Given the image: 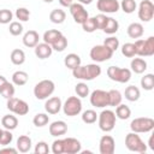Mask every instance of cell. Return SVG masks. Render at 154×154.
Listing matches in <instances>:
<instances>
[{"mask_svg": "<svg viewBox=\"0 0 154 154\" xmlns=\"http://www.w3.org/2000/svg\"><path fill=\"white\" fill-rule=\"evenodd\" d=\"M13 18V13L7 10V8H2L0 10V24H8L11 23Z\"/></svg>", "mask_w": 154, "mask_h": 154, "instance_id": "obj_46", "label": "cell"}, {"mask_svg": "<svg viewBox=\"0 0 154 154\" xmlns=\"http://www.w3.org/2000/svg\"><path fill=\"white\" fill-rule=\"evenodd\" d=\"M31 144H32L31 138L29 136H26V135H22V136H19L17 138V144L16 146H17L18 152H20V153H28L31 149Z\"/></svg>", "mask_w": 154, "mask_h": 154, "instance_id": "obj_22", "label": "cell"}, {"mask_svg": "<svg viewBox=\"0 0 154 154\" xmlns=\"http://www.w3.org/2000/svg\"><path fill=\"white\" fill-rule=\"evenodd\" d=\"M6 82H7V79H6V78H5L2 75H0V89H1V88H2L5 84H6Z\"/></svg>", "mask_w": 154, "mask_h": 154, "instance_id": "obj_54", "label": "cell"}, {"mask_svg": "<svg viewBox=\"0 0 154 154\" xmlns=\"http://www.w3.org/2000/svg\"><path fill=\"white\" fill-rule=\"evenodd\" d=\"M49 150H51V149H49L48 144H47L45 141L37 142L36 146H35V149H34L35 154H47V153H49Z\"/></svg>", "mask_w": 154, "mask_h": 154, "instance_id": "obj_48", "label": "cell"}, {"mask_svg": "<svg viewBox=\"0 0 154 154\" xmlns=\"http://www.w3.org/2000/svg\"><path fill=\"white\" fill-rule=\"evenodd\" d=\"M102 45H105V46H106L107 48H109L112 52H116V51L119 48V40H118L117 37H114V36H109V37L105 38V41H103Z\"/></svg>", "mask_w": 154, "mask_h": 154, "instance_id": "obj_43", "label": "cell"}, {"mask_svg": "<svg viewBox=\"0 0 154 154\" xmlns=\"http://www.w3.org/2000/svg\"><path fill=\"white\" fill-rule=\"evenodd\" d=\"M10 59H11V63L13 65H22L24 64L25 61V53L23 49H19V48H16L11 52V55H10Z\"/></svg>", "mask_w": 154, "mask_h": 154, "instance_id": "obj_30", "label": "cell"}, {"mask_svg": "<svg viewBox=\"0 0 154 154\" xmlns=\"http://www.w3.org/2000/svg\"><path fill=\"white\" fill-rule=\"evenodd\" d=\"M49 122V116L46 114V113H37L35 114V117L32 118V123L37 128H43L48 124Z\"/></svg>", "mask_w": 154, "mask_h": 154, "instance_id": "obj_35", "label": "cell"}, {"mask_svg": "<svg viewBox=\"0 0 154 154\" xmlns=\"http://www.w3.org/2000/svg\"><path fill=\"white\" fill-rule=\"evenodd\" d=\"M1 125L6 130H14L18 125V119L13 114H6L1 118Z\"/></svg>", "mask_w": 154, "mask_h": 154, "instance_id": "obj_27", "label": "cell"}, {"mask_svg": "<svg viewBox=\"0 0 154 154\" xmlns=\"http://www.w3.org/2000/svg\"><path fill=\"white\" fill-rule=\"evenodd\" d=\"M119 6L123 10V12L124 13H128V14L135 12V10L137 8V4H136L135 0H122V2L119 4Z\"/></svg>", "mask_w": 154, "mask_h": 154, "instance_id": "obj_36", "label": "cell"}, {"mask_svg": "<svg viewBox=\"0 0 154 154\" xmlns=\"http://www.w3.org/2000/svg\"><path fill=\"white\" fill-rule=\"evenodd\" d=\"M66 47H67V38H66L64 35H61V36L52 45L53 51H57V52H64Z\"/></svg>", "mask_w": 154, "mask_h": 154, "instance_id": "obj_41", "label": "cell"}, {"mask_svg": "<svg viewBox=\"0 0 154 154\" xmlns=\"http://www.w3.org/2000/svg\"><path fill=\"white\" fill-rule=\"evenodd\" d=\"M130 129L136 134L150 132L154 129V119L149 117H138L130 123Z\"/></svg>", "mask_w": 154, "mask_h": 154, "instance_id": "obj_4", "label": "cell"}, {"mask_svg": "<svg viewBox=\"0 0 154 154\" xmlns=\"http://www.w3.org/2000/svg\"><path fill=\"white\" fill-rule=\"evenodd\" d=\"M1 134H2V129H0V136H1Z\"/></svg>", "mask_w": 154, "mask_h": 154, "instance_id": "obj_57", "label": "cell"}, {"mask_svg": "<svg viewBox=\"0 0 154 154\" xmlns=\"http://www.w3.org/2000/svg\"><path fill=\"white\" fill-rule=\"evenodd\" d=\"M75 91H76V94H77L78 97H87L89 95V87L87 85V83L81 82V83H77L76 84Z\"/></svg>", "mask_w": 154, "mask_h": 154, "instance_id": "obj_42", "label": "cell"}, {"mask_svg": "<svg viewBox=\"0 0 154 154\" xmlns=\"http://www.w3.org/2000/svg\"><path fill=\"white\" fill-rule=\"evenodd\" d=\"M96 7L101 13H116L120 8L118 0H97Z\"/></svg>", "mask_w": 154, "mask_h": 154, "instance_id": "obj_16", "label": "cell"}, {"mask_svg": "<svg viewBox=\"0 0 154 154\" xmlns=\"http://www.w3.org/2000/svg\"><path fill=\"white\" fill-rule=\"evenodd\" d=\"M122 54L126 58H134L136 55V48L132 42H126L122 46Z\"/></svg>", "mask_w": 154, "mask_h": 154, "instance_id": "obj_37", "label": "cell"}, {"mask_svg": "<svg viewBox=\"0 0 154 154\" xmlns=\"http://www.w3.org/2000/svg\"><path fill=\"white\" fill-rule=\"evenodd\" d=\"M67 132V124L64 120H55L49 125V134L54 137L65 135Z\"/></svg>", "mask_w": 154, "mask_h": 154, "instance_id": "obj_18", "label": "cell"}, {"mask_svg": "<svg viewBox=\"0 0 154 154\" xmlns=\"http://www.w3.org/2000/svg\"><path fill=\"white\" fill-rule=\"evenodd\" d=\"M119 29V23L117 19L112 18V17H107V20L105 23V26L102 28V31L108 34V35H113L118 31Z\"/></svg>", "mask_w": 154, "mask_h": 154, "instance_id": "obj_26", "label": "cell"}, {"mask_svg": "<svg viewBox=\"0 0 154 154\" xmlns=\"http://www.w3.org/2000/svg\"><path fill=\"white\" fill-rule=\"evenodd\" d=\"M122 100H123V95L119 90H117V89L108 90V106L116 107L119 103H122Z\"/></svg>", "mask_w": 154, "mask_h": 154, "instance_id": "obj_31", "label": "cell"}, {"mask_svg": "<svg viewBox=\"0 0 154 154\" xmlns=\"http://www.w3.org/2000/svg\"><path fill=\"white\" fill-rule=\"evenodd\" d=\"M97 120V114L94 109H87L82 113V122L85 124H94Z\"/></svg>", "mask_w": 154, "mask_h": 154, "instance_id": "obj_38", "label": "cell"}, {"mask_svg": "<svg viewBox=\"0 0 154 154\" xmlns=\"http://www.w3.org/2000/svg\"><path fill=\"white\" fill-rule=\"evenodd\" d=\"M14 84L13 83H10L8 81L6 82V84L0 89V94L5 97V99H10V97H13L14 95Z\"/></svg>", "mask_w": 154, "mask_h": 154, "instance_id": "obj_39", "label": "cell"}, {"mask_svg": "<svg viewBox=\"0 0 154 154\" xmlns=\"http://www.w3.org/2000/svg\"><path fill=\"white\" fill-rule=\"evenodd\" d=\"M61 35H63L61 31H59V30H57V29L47 30V31H45V34H43V42H46V43H48V45L52 46Z\"/></svg>", "mask_w": 154, "mask_h": 154, "instance_id": "obj_32", "label": "cell"}, {"mask_svg": "<svg viewBox=\"0 0 154 154\" xmlns=\"http://www.w3.org/2000/svg\"><path fill=\"white\" fill-rule=\"evenodd\" d=\"M138 18L142 22H149L154 17V5L150 0H142L138 6L137 11Z\"/></svg>", "mask_w": 154, "mask_h": 154, "instance_id": "obj_11", "label": "cell"}, {"mask_svg": "<svg viewBox=\"0 0 154 154\" xmlns=\"http://www.w3.org/2000/svg\"><path fill=\"white\" fill-rule=\"evenodd\" d=\"M52 153L53 154H63L64 150H63V140H55L53 143H52V148H51Z\"/></svg>", "mask_w": 154, "mask_h": 154, "instance_id": "obj_49", "label": "cell"}, {"mask_svg": "<svg viewBox=\"0 0 154 154\" xmlns=\"http://www.w3.org/2000/svg\"><path fill=\"white\" fill-rule=\"evenodd\" d=\"M42 1H45V2H48V4H49V2H52L53 0H42Z\"/></svg>", "mask_w": 154, "mask_h": 154, "instance_id": "obj_56", "label": "cell"}, {"mask_svg": "<svg viewBox=\"0 0 154 154\" xmlns=\"http://www.w3.org/2000/svg\"><path fill=\"white\" fill-rule=\"evenodd\" d=\"M55 90V84L51 79H42L34 87V95L37 100H46Z\"/></svg>", "mask_w": 154, "mask_h": 154, "instance_id": "obj_2", "label": "cell"}, {"mask_svg": "<svg viewBox=\"0 0 154 154\" xmlns=\"http://www.w3.org/2000/svg\"><path fill=\"white\" fill-rule=\"evenodd\" d=\"M124 96L128 101L130 102H135L140 99L141 96V91L140 89L136 87V85H129L125 88V91H124Z\"/></svg>", "mask_w": 154, "mask_h": 154, "instance_id": "obj_24", "label": "cell"}, {"mask_svg": "<svg viewBox=\"0 0 154 154\" xmlns=\"http://www.w3.org/2000/svg\"><path fill=\"white\" fill-rule=\"evenodd\" d=\"M64 114L67 117H75L82 111V101L78 96H70L61 106Z\"/></svg>", "mask_w": 154, "mask_h": 154, "instance_id": "obj_9", "label": "cell"}, {"mask_svg": "<svg viewBox=\"0 0 154 154\" xmlns=\"http://www.w3.org/2000/svg\"><path fill=\"white\" fill-rule=\"evenodd\" d=\"M94 19H95V23H96V28L100 29V30H102V28L105 26V23L107 20V16L105 13H100V14L95 16Z\"/></svg>", "mask_w": 154, "mask_h": 154, "instance_id": "obj_50", "label": "cell"}, {"mask_svg": "<svg viewBox=\"0 0 154 154\" xmlns=\"http://www.w3.org/2000/svg\"><path fill=\"white\" fill-rule=\"evenodd\" d=\"M130 67H131L132 72L141 75L147 70V61L142 58H134L130 63Z\"/></svg>", "mask_w": 154, "mask_h": 154, "instance_id": "obj_23", "label": "cell"}, {"mask_svg": "<svg viewBox=\"0 0 154 154\" xmlns=\"http://www.w3.org/2000/svg\"><path fill=\"white\" fill-rule=\"evenodd\" d=\"M0 153H12V154H17V153H18V149H17V148H12V147H6V148L0 149Z\"/></svg>", "mask_w": 154, "mask_h": 154, "instance_id": "obj_51", "label": "cell"}, {"mask_svg": "<svg viewBox=\"0 0 154 154\" xmlns=\"http://www.w3.org/2000/svg\"><path fill=\"white\" fill-rule=\"evenodd\" d=\"M16 17L19 22H28L30 17V11L26 7H18L16 10Z\"/></svg>", "mask_w": 154, "mask_h": 154, "instance_id": "obj_44", "label": "cell"}, {"mask_svg": "<svg viewBox=\"0 0 154 154\" xmlns=\"http://www.w3.org/2000/svg\"><path fill=\"white\" fill-rule=\"evenodd\" d=\"M28 79H29V75L25 71L19 70V71L13 72V75H12V83L14 85H18V87H22V85L26 84Z\"/></svg>", "mask_w": 154, "mask_h": 154, "instance_id": "obj_28", "label": "cell"}, {"mask_svg": "<svg viewBox=\"0 0 154 154\" xmlns=\"http://www.w3.org/2000/svg\"><path fill=\"white\" fill-rule=\"evenodd\" d=\"M35 55L38 58V59H47L52 55L53 53V48L51 45L46 43V42H42V43H37L35 47Z\"/></svg>", "mask_w": 154, "mask_h": 154, "instance_id": "obj_19", "label": "cell"}, {"mask_svg": "<svg viewBox=\"0 0 154 154\" xmlns=\"http://www.w3.org/2000/svg\"><path fill=\"white\" fill-rule=\"evenodd\" d=\"M63 140V150L66 154H77L82 150V144L77 138L66 137Z\"/></svg>", "mask_w": 154, "mask_h": 154, "instance_id": "obj_15", "label": "cell"}, {"mask_svg": "<svg viewBox=\"0 0 154 154\" xmlns=\"http://www.w3.org/2000/svg\"><path fill=\"white\" fill-rule=\"evenodd\" d=\"M97 120H99V128L103 132H109L114 129L116 126V113L111 109H103L100 114H97Z\"/></svg>", "mask_w": 154, "mask_h": 154, "instance_id": "obj_3", "label": "cell"}, {"mask_svg": "<svg viewBox=\"0 0 154 154\" xmlns=\"http://www.w3.org/2000/svg\"><path fill=\"white\" fill-rule=\"evenodd\" d=\"M64 64L67 69L73 70L75 67L81 65V57L76 53H70L64 58Z\"/></svg>", "mask_w": 154, "mask_h": 154, "instance_id": "obj_25", "label": "cell"}, {"mask_svg": "<svg viewBox=\"0 0 154 154\" xmlns=\"http://www.w3.org/2000/svg\"><path fill=\"white\" fill-rule=\"evenodd\" d=\"M72 75L77 79L82 81H93L94 78L101 75V67L97 64H88V65H79L72 70Z\"/></svg>", "mask_w": 154, "mask_h": 154, "instance_id": "obj_1", "label": "cell"}, {"mask_svg": "<svg viewBox=\"0 0 154 154\" xmlns=\"http://www.w3.org/2000/svg\"><path fill=\"white\" fill-rule=\"evenodd\" d=\"M12 140H13V135L11 134V130H2V134H1V136H0V146H8V144H11V142H12Z\"/></svg>", "mask_w": 154, "mask_h": 154, "instance_id": "obj_45", "label": "cell"}, {"mask_svg": "<svg viewBox=\"0 0 154 154\" xmlns=\"http://www.w3.org/2000/svg\"><path fill=\"white\" fill-rule=\"evenodd\" d=\"M125 146L130 152H135V153H146L147 152V144L142 141V138L140 137L138 134L136 132H129L125 136Z\"/></svg>", "mask_w": 154, "mask_h": 154, "instance_id": "obj_5", "label": "cell"}, {"mask_svg": "<svg viewBox=\"0 0 154 154\" xmlns=\"http://www.w3.org/2000/svg\"><path fill=\"white\" fill-rule=\"evenodd\" d=\"M7 109H10L12 113L17 114V116H25L29 112V105L18 97H10L7 99V103H6Z\"/></svg>", "mask_w": 154, "mask_h": 154, "instance_id": "obj_10", "label": "cell"}, {"mask_svg": "<svg viewBox=\"0 0 154 154\" xmlns=\"http://www.w3.org/2000/svg\"><path fill=\"white\" fill-rule=\"evenodd\" d=\"M116 117L122 119V120H125V119H129L130 116H131V109L129 106L126 105H123V103H119L118 106H116Z\"/></svg>", "mask_w": 154, "mask_h": 154, "instance_id": "obj_33", "label": "cell"}, {"mask_svg": "<svg viewBox=\"0 0 154 154\" xmlns=\"http://www.w3.org/2000/svg\"><path fill=\"white\" fill-rule=\"evenodd\" d=\"M148 146H149V148H150L152 150H154V135H152V136L149 137V141H148Z\"/></svg>", "mask_w": 154, "mask_h": 154, "instance_id": "obj_53", "label": "cell"}, {"mask_svg": "<svg viewBox=\"0 0 154 154\" xmlns=\"http://www.w3.org/2000/svg\"><path fill=\"white\" fill-rule=\"evenodd\" d=\"M134 45L136 54L140 57H152L154 54V36H149L146 40L137 38Z\"/></svg>", "mask_w": 154, "mask_h": 154, "instance_id": "obj_6", "label": "cell"}, {"mask_svg": "<svg viewBox=\"0 0 154 154\" xmlns=\"http://www.w3.org/2000/svg\"><path fill=\"white\" fill-rule=\"evenodd\" d=\"M126 32H128L129 37H131V38H140L144 34V28H143V25L141 23L134 22L128 26Z\"/></svg>", "mask_w": 154, "mask_h": 154, "instance_id": "obj_21", "label": "cell"}, {"mask_svg": "<svg viewBox=\"0 0 154 154\" xmlns=\"http://www.w3.org/2000/svg\"><path fill=\"white\" fill-rule=\"evenodd\" d=\"M78 2L82 4V5H89V4L93 2V0H78Z\"/></svg>", "mask_w": 154, "mask_h": 154, "instance_id": "obj_55", "label": "cell"}, {"mask_svg": "<svg viewBox=\"0 0 154 154\" xmlns=\"http://www.w3.org/2000/svg\"><path fill=\"white\" fill-rule=\"evenodd\" d=\"M141 87L144 90H153L154 88V75L153 73H147L141 78Z\"/></svg>", "mask_w": 154, "mask_h": 154, "instance_id": "obj_34", "label": "cell"}, {"mask_svg": "<svg viewBox=\"0 0 154 154\" xmlns=\"http://www.w3.org/2000/svg\"><path fill=\"white\" fill-rule=\"evenodd\" d=\"M89 97H90V103L94 107L103 108V107L108 106V91H106V90L96 89V90L91 91Z\"/></svg>", "mask_w": 154, "mask_h": 154, "instance_id": "obj_13", "label": "cell"}, {"mask_svg": "<svg viewBox=\"0 0 154 154\" xmlns=\"http://www.w3.org/2000/svg\"><path fill=\"white\" fill-rule=\"evenodd\" d=\"M107 76L118 83H128L131 79V70L119 66H109L107 69Z\"/></svg>", "mask_w": 154, "mask_h": 154, "instance_id": "obj_7", "label": "cell"}, {"mask_svg": "<svg viewBox=\"0 0 154 154\" xmlns=\"http://www.w3.org/2000/svg\"><path fill=\"white\" fill-rule=\"evenodd\" d=\"M69 10H70V13L73 18V20L77 23V24H82L88 17H89V13L88 11L84 8V6L79 2H72L70 6H69Z\"/></svg>", "mask_w": 154, "mask_h": 154, "instance_id": "obj_12", "label": "cell"}, {"mask_svg": "<svg viewBox=\"0 0 154 154\" xmlns=\"http://www.w3.org/2000/svg\"><path fill=\"white\" fill-rule=\"evenodd\" d=\"M59 1V4L61 5V6H64V7H69L72 2H73V0H58Z\"/></svg>", "mask_w": 154, "mask_h": 154, "instance_id": "obj_52", "label": "cell"}, {"mask_svg": "<svg viewBox=\"0 0 154 154\" xmlns=\"http://www.w3.org/2000/svg\"><path fill=\"white\" fill-rule=\"evenodd\" d=\"M49 19L54 24H61L66 19V13L61 8H55L49 13Z\"/></svg>", "mask_w": 154, "mask_h": 154, "instance_id": "obj_29", "label": "cell"}, {"mask_svg": "<svg viewBox=\"0 0 154 154\" xmlns=\"http://www.w3.org/2000/svg\"><path fill=\"white\" fill-rule=\"evenodd\" d=\"M81 25H82V28H83V30L85 32H94L95 30H97L94 17H88Z\"/></svg>", "mask_w": 154, "mask_h": 154, "instance_id": "obj_40", "label": "cell"}, {"mask_svg": "<svg viewBox=\"0 0 154 154\" xmlns=\"http://www.w3.org/2000/svg\"><path fill=\"white\" fill-rule=\"evenodd\" d=\"M8 31L13 36H19L23 32V25L19 22H11L8 26Z\"/></svg>", "mask_w": 154, "mask_h": 154, "instance_id": "obj_47", "label": "cell"}, {"mask_svg": "<svg viewBox=\"0 0 154 154\" xmlns=\"http://www.w3.org/2000/svg\"><path fill=\"white\" fill-rule=\"evenodd\" d=\"M99 150L101 154H113L116 150V141L109 135H103L99 142Z\"/></svg>", "mask_w": 154, "mask_h": 154, "instance_id": "obj_14", "label": "cell"}, {"mask_svg": "<svg viewBox=\"0 0 154 154\" xmlns=\"http://www.w3.org/2000/svg\"><path fill=\"white\" fill-rule=\"evenodd\" d=\"M114 52H112L109 48H107L105 45H96L90 49V59L95 63H103L112 58Z\"/></svg>", "mask_w": 154, "mask_h": 154, "instance_id": "obj_8", "label": "cell"}, {"mask_svg": "<svg viewBox=\"0 0 154 154\" xmlns=\"http://www.w3.org/2000/svg\"><path fill=\"white\" fill-rule=\"evenodd\" d=\"M40 41L38 32L35 30H29L23 35V45L29 48H34Z\"/></svg>", "mask_w": 154, "mask_h": 154, "instance_id": "obj_20", "label": "cell"}, {"mask_svg": "<svg viewBox=\"0 0 154 154\" xmlns=\"http://www.w3.org/2000/svg\"><path fill=\"white\" fill-rule=\"evenodd\" d=\"M61 106H63L61 100L58 96L49 97L45 102V109H46V112L48 114H57V113H59L60 109H61Z\"/></svg>", "mask_w": 154, "mask_h": 154, "instance_id": "obj_17", "label": "cell"}]
</instances>
